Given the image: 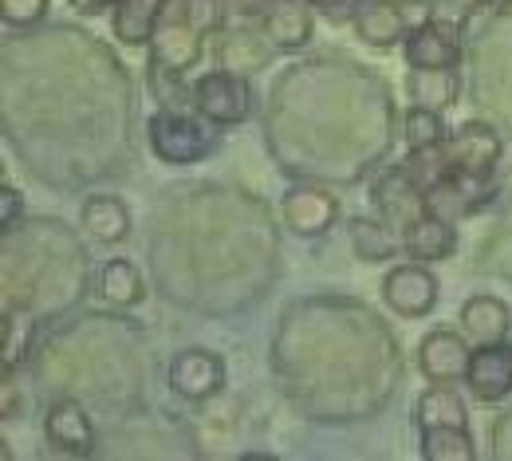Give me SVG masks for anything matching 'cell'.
Listing matches in <instances>:
<instances>
[{
    "mask_svg": "<svg viewBox=\"0 0 512 461\" xmlns=\"http://www.w3.org/2000/svg\"><path fill=\"white\" fill-rule=\"evenodd\" d=\"M225 8V0H166L150 36V64L170 71L197 67L205 36L225 24Z\"/></svg>",
    "mask_w": 512,
    "mask_h": 461,
    "instance_id": "1",
    "label": "cell"
},
{
    "mask_svg": "<svg viewBox=\"0 0 512 461\" xmlns=\"http://www.w3.org/2000/svg\"><path fill=\"white\" fill-rule=\"evenodd\" d=\"M146 134H150L154 158L166 162V166H193V162L209 158L213 146H217L213 123L201 119V115L193 119L190 111H166V107H158L150 115Z\"/></svg>",
    "mask_w": 512,
    "mask_h": 461,
    "instance_id": "2",
    "label": "cell"
},
{
    "mask_svg": "<svg viewBox=\"0 0 512 461\" xmlns=\"http://www.w3.org/2000/svg\"><path fill=\"white\" fill-rule=\"evenodd\" d=\"M193 111L213 127H241L253 115V87L241 71H205L193 79Z\"/></svg>",
    "mask_w": 512,
    "mask_h": 461,
    "instance_id": "3",
    "label": "cell"
},
{
    "mask_svg": "<svg viewBox=\"0 0 512 461\" xmlns=\"http://www.w3.org/2000/svg\"><path fill=\"white\" fill-rule=\"evenodd\" d=\"M438 276L426 268L422 261L394 264L383 276V300L390 312H398L402 320H422L438 308Z\"/></svg>",
    "mask_w": 512,
    "mask_h": 461,
    "instance_id": "4",
    "label": "cell"
},
{
    "mask_svg": "<svg viewBox=\"0 0 512 461\" xmlns=\"http://www.w3.org/2000/svg\"><path fill=\"white\" fill-rule=\"evenodd\" d=\"M501 134L489 123H461L446 138V158L453 174H469V178H493L497 162H501Z\"/></svg>",
    "mask_w": 512,
    "mask_h": 461,
    "instance_id": "5",
    "label": "cell"
},
{
    "mask_svg": "<svg viewBox=\"0 0 512 461\" xmlns=\"http://www.w3.org/2000/svg\"><path fill=\"white\" fill-rule=\"evenodd\" d=\"M406 67H457L461 64V28L442 16H426L402 40Z\"/></svg>",
    "mask_w": 512,
    "mask_h": 461,
    "instance_id": "6",
    "label": "cell"
},
{
    "mask_svg": "<svg viewBox=\"0 0 512 461\" xmlns=\"http://www.w3.org/2000/svg\"><path fill=\"white\" fill-rule=\"evenodd\" d=\"M343 205L323 186H292L280 198V217L296 237H323L339 225Z\"/></svg>",
    "mask_w": 512,
    "mask_h": 461,
    "instance_id": "7",
    "label": "cell"
},
{
    "mask_svg": "<svg viewBox=\"0 0 512 461\" xmlns=\"http://www.w3.org/2000/svg\"><path fill=\"white\" fill-rule=\"evenodd\" d=\"M225 379H229V371H225V359L217 351L190 347V351H178L170 359V387L186 402H205V398L221 395Z\"/></svg>",
    "mask_w": 512,
    "mask_h": 461,
    "instance_id": "8",
    "label": "cell"
},
{
    "mask_svg": "<svg viewBox=\"0 0 512 461\" xmlns=\"http://www.w3.org/2000/svg\"><path fill=\"white\" fill-rule=\"evenodd\" d=\"M465 387L469 395L481 402H501L512 395V343H477L469 355V371H465Z\"/></svg>",
    "mask_w": 512,
    "mask_h": 461,
    "instance_id": "9",
    "label": "cell"
},
{
    "mask_svg": "<svg viewBox=\"0 0 512 461\" xmlns=\"http://www.w3.org/2000/svg\"><path fill=\"white\" fill-rule=\"evenodd\" d=\"M260 32L276 52H300L316 36V4L312 0H272L260 12Z\"/></svg>",
    "mask_w": 512,
    "mask_h": 461,
    "instance_id": "10",
    "label": "cell"
},
{
    "mask_svg": "<svg viewBox=\"0 0 512 461\" xmlns=\"http://www.w3.org/2000/svg\"><path fill=\"white\" fill-rule=\"evenodd\" d=\"M351 24H355V36L371 48H398L414 28L410 8L402 0H359Z\"/></svg>",
    "mask_w": 512,
    "mask_h": 461,
    "instance_id": "11",
    "label": "cell"
},
{
    "mask_svg": "<svg viewBox=\"0 0 512 461\" xmlns=\"http://www.w3.org/2000/svg\"><path fill=\"white\" fill-rule=\"evenodd\" d=\"M44 438L64 450V454H75V458H87L95 454V422L87 414L83 402L75 398H56L44 414Z\"/></svg>",
    "mask_w": 512,
    "mask_h": 461,
    "instance_id": "12",
    "label": "cell"
},
{
    "mask_svg": "<svg viewBox=\"0 0 512 461\" xmlns=\"http://www.w3.org/2000/svg\"><path fill=\"white\" fill-rule=\"evenodd\" d=\"M469 355H473V347L465 343V335L449 328L430 331L418 343V367H422V375L430 383H457V379H465Z\"/></svg>",
    "mask_w": 512,
    "mask_h": 461,
    "instance_id": "13",
    "label": "cell"
},
{
    "mask_svg": "<svg viewBox=\"0 0 512 461\" xmlns=\"http://www.w3.org/2000/svg\"><path fill=\"white\" fill-rule=\"evenodd\" d=\"M375 209H379V217H383L386 225H394L402 233L406 225H414L426 213V190L406 174V166L390 170L375 186Z\"/></svg>",
    "mask_w": 512,
    "mask_h": 461,
    "instance_id": "14",
    "label": "cell"
},
{
    "mask_svg": "<svg viewBox=\"0 0 512 461\" xmlns=\"http://www.w3.org/2000/svg\"><path fill=\"white\" fill-rule=\"evenodd\" d=\"M402 249H406V257H414L422 264L449 261L457 253V229H453L449 217H438V213L426 209L414 225L402 229Z\"/></svg>",
    "mask_w": 512,
    "mask_h": 461,
    "instance_id": "15",
    "label": "cell"
},
{
    "mask_svg": "<svg viewBox=\"0 0 512 461\" xmlns=\"http://www.w3.org/2000/svg\"><path fill=\"white\" fill-rule=\"evenodd\" d=\"M83 229L99 241V245H123L130 237V209L123 198H111V194H95V198L83 201V213H79Z\"/></svg>",
    "mask_w": 512,
    "mask_h": 461,
    "instance_id": "16",
    "label": "cell"
},
{
    "mask_svg": "<svg viewBox=\"0 0 512 461\" xmlns=\"http://www.w3.org/2000/svg\"><path fill=\"white\" fill-rule=\"evenodd\" d=\"M461 328L469 339H477V343H497V339H509L512 331V312L505 300H497V296H469L465 304H461Z\"/></svg>",
    "mask_w": 512,
    "mask_h": 461,
    "instance_id": "17",
    "label": "cell"
},
{
    "mask_svg": "<svg viewBox=\"0 0 512 461\" xmlns=\"http://www.w3.org/2000/svg\"><path fill=\"white\" fill-rule=\"evenodd\" d=\"M406 91L418 107L449 111L457 103V71L453 67H410Z\"/></svg>",
    "mask_w": 512,
    "mask_h": 461,
    "instance_id": "18",
    "label": "cell"
},
{
    "mask_svg": "<svg viewBox=\"0 0 512 461\" xmlns=\"http://www.w3.org/2000/svg\"><path fill=\"white\" fill-rule=\"evenodd\" d=\"M166 0H115V36L127 48H142L154 36Z\"/></svg>",
    "mask_w": 512,
    "mask_h": 461,
    "instance_id": "19",
    "label": "cell"
},
{
    "mask_svg": "<svg viewBox=\"0 0 512 461\" xmlns=\"http://www.w3.org/2000/svg\"><path fill=\"white\" fill-rule=\"evenodd\" d=\"M351 249L359 261H390L402 249V233L383 217H355L351 221Z\"/></svg>",
    "mask_w": 512,
    "mask_h": 461,
    "instance_id": "20",
    "label": "cell"
},
{
    "mask_svg": "<svg viewBox=\"0 0 512 461\" xmlns=\"http://www.w3.org/2000/svg\"><path fill=\"white\" fill-rule=\"evenodd\" d=\"M414 422H418V430H434V426H469L465 398L457 395V391H449L446 383H434L430 391L418 395Z\"/></svg>",
    "mask_w": 512,
    "mask_h": 461,
    "instance_id": "21",
    "label": "cell"
},
{
    "mask_svg": "<svg viewBox=\"0 0 512 461\" xmlns=\"http://www.w3.org/2000/svg\"><path fill=\"white\" fill-rule=\"evenodd\" d=\"M99 296L107 304H115V308H138L146 300V284H142L134 264L115 257V261L103 264V272H99Z\"/></svg>",
    "mask_w": 512,
    "mask_h": 461,
    "instance_id": "22",
    "label": "cell"
},
{
    "mask_svg": "<svg viewBox=\"0 0 512 461\" xmlns=\"http://www.w3.org/2000/svg\"><path fill=\"white\" fill-rule=\"evenodd\" d=\"M422 458L426 461H473V438L469 426H434L422 430Z\"/></svg>",
    "mask_w": 512,
    "mask_h": 461,
    "instance_id": "23",
    "label": "cell"
},
{
    "mask_svg": "<svg viewBox=\"0 0 512 461\" xmlns=\"http://www.w3.org/2000/svg\"><path fill=\"white\" fill-rule=\"evenodd\" d=\"M442 115H446V111H434V107H418V103H414V107L406 111V119H402V138H406V146H410V150H422V146L446 142L449 127Z\"/></svg>",
    "mask_w": 512,
    "mask_h": 461,
    "instance_id": "24",
    "label": "cell"
},
{
    "mask_svg": "<svg viewBox=\"0 0 512 461\" xmlns=\"http://www.w3.org/2000/svg\"><path fill=\"white\" fill-rule=\"evenodd\" d=\"M146 83L158 99V107L166 111H190L193 107V87L186 83V71H170V67H146Z\"/></svg>",
    "mask_w": 512,
    "mask_h": 461,
    "instance_id": "25",
    "label": "cell"
},
{
    "mask_svg": "<svg viewBox=\"0 0 512 461\" xmlns=\"http://www.w3.org/2000/svg\"><path fill=\"white\" fill-rule=\"evenodd\" d=\"M406 174H410L422 190L438 186V182L449 174L446 142H438V146H422V150H410V158H406Z\"/></svg>",
    "mask_w": 512,
    "mask_h": 461,
    "instance_id": "26",
    "label": "cell"
},
{
    "mask_svg": "<svg viewBox=\"0 0 512 461\" xmlns=\"http://www.w3.org/2000/svg\"><path fill=\"white\" fill-rule=\"evenodd\" d=\"M32 335H36L32 312H8V316H4V371H8V375H12L16 363L28 355Z\"/></svg>",
    "mask_w": 512,
    "mask_h": 461,
    "instance_id": "27",
    "label": "cell"
},
{
    "mask_svg": "<svg viewBox=\"0 0 512 461\" xmlns=\"http://www.w3.org/2000/svg\"><path fill=\"white\" fill-rule=\"evenodd\" d=\"M256 40H264V32H260V36H253V32H229V40H225V67H229V71H241V75L264 67L272 44L256 48Z\"/></svg>",
    "mask_w": 512,
    "mask_h": 461,
    "instance_id": "28",
    "label": "cell"
},
{
    "mask_svg": "<svg viewBox=\"0 0 512 461\" xmlns=\"http://www.w3.org/2000/svg\"><path fill=\"white\" fill-rule=\"evenodd\" d=\"M48 0H4V24L8 28H28L36 20H44Z\"/></svg>",
    "mask_w": 512,
    "mask_h": 461,
    "instance_id": "29",
    "label": "cell"
},
{
    "mask_svg": "<svg viewBox=\"0 0 512 461\" xmlns=\"http://www.w3.org/2000/svg\"><path fill=\"white\" fill-rule=\"evenodd\" d=\"M20 217H24V194H16L12 186H4V190H0V229L12 233Z\"/></svg>",
    "mask_w": 512,
    "mask_h": 461,
    "instance_id": "30",
    "label": "cell"
},
{
    "mask_svg": "<svg viewBox=\"0 0 512 461\" xmlns=\"http://www.w3.org/2000/svg\"><path fill=\"white\" fill-rule=\"evenodd\" d=\"M75 12H87V16H95V12H103V8H111L115 0H67Z\"/></svg>",
    "mask_w": 512,
    "mask_h": 461,
    "instance_id": "31",
    "label": "cell"
},
{
    "mask_svg": "<svg viewBox=\"0 0 512 461\" xmlns=\"http://www.w3.org/2000/svg\"><path fill=\"white\" fill-rule=\"evenodd\" d=\"M453 8H461V12H477V8H485L489 0H449Z\"/></svg>",
    "mask_w": 512,
    "mask_h": 461,
    "instance_id": "32",
    "label": "cell"
},
{
    "mask_svg": "<svg viewBox=\"0 0 512 461\" xmlns=\"http://www.w3.org/2000/svg\"><path fill=\"white\" fill-rule=\"evenodd\" d=\"M402 4H414V8H426V4H434V0H402Z\"/></svg>",
    "mask_w": 512,
    "mask_h": 461,
    "instance_id": "33",
    "label": "cell"
}]
</instances>
